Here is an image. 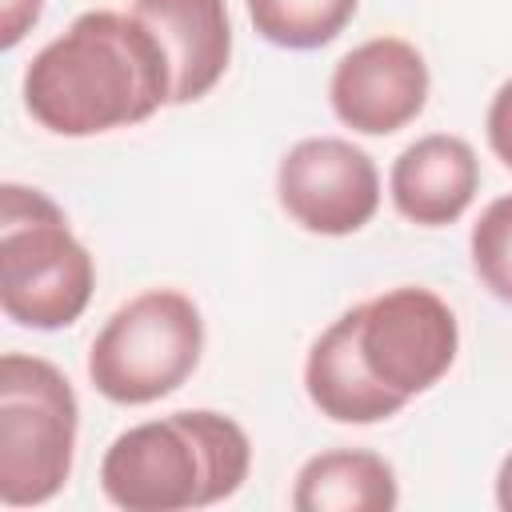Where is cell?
<instances>
[{"label":"cell","instance_id":"cell-9","mask_svg":"<svg viewBox=\"0 0 512 512\" xmlns=\"http://www.w3.org/2000/svg\"><path fill=\"white\" fill-rule=\"evenodd\" d=\"M480 192V160L464 136L428 132L412 140L388 172L392 208L420 228L456 224Z\"/></svg>","mask_w":512,"mask_h":512},{"label":"cell","instance_id":"cell-11","mask_svg":"<svg viewBox=\"0 0 512 512\" xmlns=\"http://www.w3.org/2000/svg\"><path fill=\"white\" fill-rule=\"evenodd\" d=\"M304 392L312 408L336 424H380L408 404L368 372L356 344V308L336 316L312 340L304 356Z\"/></svg>","mask_w":512,"mask_h":512},{"label":"cell","instance_id":"cell-8","mask_svg":"<svg viewBox=\"0 0 512 512\" xmlns=\"http://www.w3.org/2000/svg\"><path fill=\"white\" fill-rule=\"evenodd\" d=\"M428 88L432 76L412 40L372 36L336 60L328 104L344 128L360 136H392L424 112Z\"/></svg>","mask_w":512,"mask_h":512},{"label":"cell","instance_id":"cell-3","mask_svg":"<svg viewBox=\"0 0 512 512\" xmlns=\"http://www.w3.org/2000/svg\"><path fill=\"white\" fill-rule=\"evenodd\" d=\"M96 260L64 208L28 184L0 188V308L12 324L56 332L84 316Z\"/></svg>","mask_w":512,"mask_h":512},{"label":"cell","instance_id":"cell-4","mask_svg":"<svg viewBox=\"0 0 512 512\" xmlns=\"http://www.w3.org/2000/svg\"><path fill=\"white\" fill-rule=\"evenodd\" d=\"M204 316L180 288H144L124 300L88 348L92 388L124 408L172 396L200 364Z\"/></svg>","mask_w":512,"mask_h":512},{"label":"cell","instance_id":"cell-5","mask_svg":"<svg viewBox=\"0 0 512 512\" xmlns=\"http://www.w3.org/2000/svg\"><path fill=\"white\" fill-rule=\"evenodd\" d=\"M80 404L68 376L28 352L0 360V504H48L72 476Z\"/></svg>","mask_w":512,"mask_h":512},{"label":"cell","instance_id":"cell-10","mask_svg":"<svg viewBox=\"0 0 512 512\" xmlns=\"http://www.w3.org/2000/svg\"><path fill=\"white\" fill-rule=\"evenodd\" d=\"M160 40L172 68V104L208 96L232 64V20L224 0H132L128 8Z\"/></svg>","mask_w":512,"mask_h":512},{"label":"cell","instance_id":"cell-17","mask_svg":"<svg viewBox=\"0 0 512 512\" xmlns=\"http://www.w3.org/2000/svg\"><path fill=\"white\" fill-rule=\"evenodd\" d=\"M496 504L512 512V452L500 460V472H496Z\"/></svg>","mask_w":512,"mask_h":512},{"label":"cell","instance_id":"cell-12","mask_svg":"<svg viewBox=\"0 0 512 512\" xmlns=\"http://www.w3.org/2000/svg\"><path fill=\"white\" fill-rule=\"evenodd\" d=\"M400 504L396 468L372 448H328L300 464L296 512H392Z\"/></svg>","mask_w":512,"mask_h":512},{"label":"cell","instance_id":"cell-7","mask_svg":"<svg viewBox=\"0 0 512 512\" xmlns=\"http://www.w3.org/2000/svg\"><path fill=\"white\" fill-rule=\"evenodd\" d=\"M276 200L312 236H352L380 208V168L344 136H308L280 156Z\"/></svg>","mask_w":512,"mask_h":512},{"label":"cell","instance_id":"cell-1","mask_svg":"<svg viewBox=\"0 0 512 512\" xmlns=\"http://www.w3.org/2000/svg\"><path fill=\"white\" fill-rule=\"evenodd\" d=\"M20 92L44 132L84 140L144 124L172 104V68L148 24L92 8L32 56Z\"/></svg>","mask_w":512,"mask_h":512},{"label":"cell","instance_id":"cell-14","mask_svg":"<svg viewBox=\"0 0 512 512\" xmlns=\"http://www.w3.org/2000/svg\"><path fill=\"white\" fill-rule=\"evenodd\" d=\"M468 252H472L476 280L500 304H512V192L496 196L480 212V220L472 224V236H468Z\"/></svg>","mask_w":512,"mask_h":512},{"label":"cell","instance_id":"cell-13","mask_svg":"<svg viewBox=\"0 0 512 512\" xmlns=\"http://www.w3.org/2000/svg\"><path fill=\"white\" fill-rule=\"evenodd\" d=\"M252 28L292 52H312L332 44L356 16L360 0H244Z\"/></svg>","mask_w":512,"mask_h":512},{"label":"cell","instance_id":"cell-16","mask_svg":"<svg viewBox=\"0 0 512 512\" xmlns=\"http://www.w3.org/2000/svg\"><path fill=\"white\" fill-rule=\"evenodd\" d=\"M44 0H0V48H16L40 20Z\"/></svg>","mask_w":512,"mask_h":512},{"label":"cell","instance_id":"cell-15","mask_svg":"<svg viewBox=\"0 0 512 512\" xmlns=\"http://www.w3.org/2000/svg\"><path fill=\"white\" fill-rule=\"evenodd\" d=\"M484 136H488L492 156H496L504 168H512V76L496 88V96H492V104H488Z\"/></svg>","mask_w":512,"mask_h":512},{"label":"cell","instance_id":"cell-2","mask_svg":"<svg viewBox=\"0 0 512 512\" xmlns=\"http://www.w3.org/2000/svg\"><path fill=\"white\" fill-rule=\"evenodd\" d=\"M248 432L212 408H184L124 428L100 460V492L124 512L208 508L244 488Z\"/></svg>","mask_w":512,"mask_h":512},{"label":"cell","instance_id":"cell-6","mask_svg":"<svg viewBox=\"0 0 512 512\" xmlns=\"http://www.w3.org/2000/svg\"><path fill=\"white\" fill-rule=\"evenodd\" d=\"M356 344L368 372L412 400L436 388L456 364L460 324L444 296L420 284H400L356 304Z\"/></svg>","mask_w":512,"mask_h":512}]
</instances>
